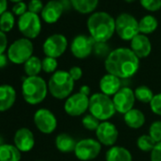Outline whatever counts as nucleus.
Masks as SVG:
<instances>
[{
    "label": "nucleus",
    "instance_id": "4468645a",
    "mask_svg": "<svg viewBox=\"0 0 161 161\" xmlns=\"http://www.w3.org/2000/svg\"><path fill=\"white\" fill-rule=\"evenodd\" d=\"M36 128L43 134L48 135L53 133L57 128V119L55 115L48 109H38L33 117Z\"/></svg>",
    "mask_w": 161,
    "mask_h": 161
},
{
    "label": "nucleus",
    "instance_id": "c03bdc74",
    "mask_svg": "<svg viewBox=\"0 0 161 161\" xmlns=\"http://www.w3.org/2000/svg\"><path fill=\"white\" fill-rule=\"evenodd\" d=\"M7 65V56L4 54L0 55V68H3Z\"/></svg>",
    "mask_w": 161,
    "mask_h": 161
},
{
    "label": "nucleus",
    "instance_id": "79ce46f5",
    "mask_svg": "<svg viewBox=\"0 0 161 161\" xmlns=\"http://www.w3.org/2000/svg\"><path fill=\"white\" fill-rule=\"evenodd\" d=\"M79 92H80V93H82V94H84V95H86V96H87V97H90L91 89H90V87H89L88 86L84 85V86H82L80 87Z\"/></svg>",
    "mask_w": 161,
    "mask_h": 161
},
{
    "label": "nucleus",
    "instance_id": "0eeeda50",
    "mask_svg": "<svg viewBox=\"0 0 161 161\" xmlns=\"http://www.w3.org/2000/svg\"><path fill=\"white\" fill-rule=\"evenodd\" d=\"M33 53V45L28 38H20L14 41L8 49V58L16 64H25Z\"/></svg>",
    "mask_w": 161,
    "mask_h": 161
},
{
    "label": "nucleus",
    "instance_id": "5701e85b",
    "mask_svg": "<svg viewBox=\"0 0 161 161\" xmlns=\"http://www.w3.org/2000/svg\"><path fill=\"white\" fill-rule=\"evenodd\" d=\"M76 144L77 141L75 140V138L66 133H62L58 135L55 138V146L57 150L63 153H74Z\"/></svg>",
    "mask_w": 161,
    "mask_h": 161
},
{
    "label": "nucleus",
    "instance_id": "c756f323",
    "mask_svg": "<svg viewBox=\"0 0 161 161\" xmlns=\"http://www.w3.org/2000/svg\"><path fill=\"white\" fill-rule=\"evenodd\" d=\"M156 142L148 135H141L137 140H136V146L137 148L142 152H152V150L154 148Z\"/></svg>",
    "mask_w": 161,
    "mask_h": 161
},
{
    "label": "nucleus",
    "instance_id": "7c9ffc66",
    "mask_svg": "<svg viewBox=\"0 0 161 161\" xmlns=\"http://www.w3.org/2000/svg\"><path fill=\"white\" fill-rule=\"evenodd\" d=\"M101 122L102 121H100L97 118H95L90 113L87 114V115H86V116H84V118L82 119L83 126L86 130H88V131H95L96 132V130L98 129V127H99V125H100Z\"/></svg>",
    "mask_w": 161,
    "mask_h": 161
},
{
    "label": "nucleus",
    "instance_id": "a211bd4d",
    "mask_svg": "<svg viewBox=\"0 0 161 161\" xmlns=\"http://www.w3.org/2000/svg\"><path fill=\"white\" fill-rule=\"evenodd\" d=\"M130 48L139 59H143L151 54L152 44L147 35L139 33L131 40Z\"/></svg>",
    "mask_w": 161,
    "mask_h": 161
},
{
    "label": "nucleus",
    "instance_id": "a878e982",
    "mask_svg": "<svg viewBox=\"0 0 161 161\" xmlns=\"http://www.w3.org/2000/svg\"><path fill=\"white\" fill-rule=\"evenodd\" d=\"M158 27V21L157 19L151 15L147 14L143 16L139 21H138V28H139V33L147 35L153 33Z\"/></svg>",
    "mask_w": 161,
    "mask_h": 161
},
{
    "label": "nucleus",
    "instance_id": "39448f33",
    "mask_svg": "<svg viewBox=\"0 0 161 161\" xmlns=\"http://www.w3.org/2000/svg\"><path fill=\"white\" fill-rule=\"evenodd\" d=\"M88 111L100 121H107L117 112L113 100L102 92L94 93L89 97Z\"/></svg>",
    "mask_w": 161,
    "mask_h": 161
},
{
    "label": "nucleus",
    "instance_id": "473e14b6",
    "mask_svg": "<svg viewBox=\"0 0 161 161\" xmlns=\"http://www.w3.org/2000/svg\"><path fill=\"white\" fill-rule=\"evenodd\" d=\"M149 136L156 143L161 142V120H155L150 125Z\"/></svg>",
    "mask_w": 161,
    "mask_h": 161
},
{
    "label": "nucleus",
    "instance_id": "8fccbe9b",
    "mask_svg": "<svg viewBox=\"0 0 161 161\" xmlns=\"http://www.w3.org/2000/svg\"><path fill=\"white\" fill-rule=\"evenodd\" d=\"M59 1H60V0H59ZM62 1H64V0H62Z\"/></svg>",
    "mask_w": 161,
    "mask_h": 161
},
{
    "label": "nucleus",
    "instance_id": "de8ad7c7",
    "mask_svg": "<svg viewBox=\"0 0 161 161\" xmlns=\"http://www.w3.org/2000/svg\"><path fill=\"white\" fill-rule=\"evenodd\" d=\"M2 144H3V143H2V139H1V138H0V146H1Z\"/></svg>",
    "mask_w": 161,
    "mask_h": 161
},
{
    "label": "nucleus",
    "instance_id": "37998d69",
    "mask_svg": "<svg viewBox=\"0 0 161 161\" xmlns=\"http://www.w3.org/2000/svg\"><path fill=\"white\" fill-rule=\"evenodd\" d=\"M7 7H8L7 0H0V15L7 11Z\"/></svg>",
    "mask_w": 161,
    "mask_h": 161
},
{
    "label": "nucleus",
    "instance_id": "a19ab883",
    "mask_svg": "<svg viewBox=\"0 0 161 161\" xmlns=\"http://www.w3.org/2000/svg\"><path fill=\"white\" fill-rule=\"evenodd\" d=\"M8 46V39L7 36L5 34V32H3L2 31H0V55L4 54L6 48Z\"/></svg>",
    "mask_w": 161,
    "mask_h": 161
},
{
    "label": "nucleus",
    "instance_id": "cd10ccee",
    "mask_svg": "<svg viewBox=\"0 0 161 161\" xmlns=\"http://www.w3.org/2000/svg\"><path fill=\"white\" fill-rule=\"evenodd\" d=\"M134 93H135V97H136V101H138L142 103H149V104L154 96L152 89L146 86H140L136 87L134 90Z\"/></svg>",
    "mask_w": 161,
    "mask_h": 161
},
{
    "label": "nucleus",
    "instance_id": "ddd939ff",
    "mask_svg": "<svg viewBox=\"0 0 161 161\" xmlns=\"http://www.w3.org/2000/svg\"><path fill=\"white\" fill-rule=\"evenodd\" d=\"M112 100H113L116 111L122 115L132 110L136 101L134 90H132L130 87H127V86L121 87L113 96Z\"/></svg>",
    "mask_w": 161,
    "mask_h": 161
},
{
    "label": "nucleus",
    "instance_id": "6ab92c4d",
    "mask_svg": "<svg viewBox=\"0 0 161 161\" xmlns=\"http://www.w3.org/2000/svg\"><path fill=\"white\" fill-rule=\"evenodd\" d=\"M100 90L103 94L106 96H114L122 86H121V80L117 76L106 73L100 80Z\"/></svg>",
    "mask_w": 161,
    "mask_h": 161
},
{
    "label": "nucleus",
    "instance_id": "7ed1b4c3",
    "mask_svg": "<svg viewBox=\"0 0 161 161\" xmlns=\"http://www.w3.org/2000/svg\"><path fill=\"white\" fill-rule=\"evenodd\" d=\"M74 84L75 80L68 71L57 70L48 80V92L57 100H66L74 90Z\"/></svg>",
    "mask_w": 161,
    "mask_h": 161
},
{
    "label": "nucleus",
    "instance_id": "bb28decb",
    "mask_svg": "<svg viewBox=\"0 0 161 161\" xmlns=\"http://www.w3.org/2000/svg\"><path fill=\"white\" fill-rule=\"evenodd\" d=\"M24 69L25 73L28 75V77H34L38 76L42 69V61L36 57L32 56L31 57L25 64H24Z\"/></svg>",
    "mask_w": 161,
    "mask_h": 161
},
{
    "label": "nucleus",
    "instance_id": "58836bf2",
    "mask_svg": "<svg viewBox=\"0 0 161 161\" xmlns=\"http://www.w3.org/2000/svg\"><path fill=\"white\" fill-rule=\"evenodd\" d=\"M151 161H161V142L155 144L150 154Z\"/></svg>",
    "mask_w": 161,
    "mask_h": 161
},
{
    "label": "nucleus",
    "instance_id": "412c9836",
    "mask_svg": "<svg viewBox=\"0 0 161 161\" xmlns=\"http://www.w3.org/2000/svg\"><path fill=\"white\" fill-rule=\"evenodd\" d=\"M106 161H133L131 152L121 146H112L105 153Z\"/></svg>",
    "mask_w": 161,
    "mask_h": 161
},
{
    "label": "nucleus",
    "instance_id": "ea45409f",
    "mask_svg": "<svg viewBox=\"0 0 161 161\" xmlns=\"http://www.w3.org/2000/svg\"><path fill=\"white\" fill-rule=\"evenodd\" d=\"M69 74H70V76H71V78L75 80H80V78L83 77V70H82V68H80V66H72L70 69H69Z\"/></svg>",
    "mask_w": 161,
    "mask_h": 161
},
{
    "label": "nucleus",
    "instance_id": "2eb2a0df",
    "mask_svg": "<svg viewBox=\"0 0 161 161\" xmlns=\"http://www.w3.org/2000/svg\"><path fill=\"white\" fill-rule=\"evenodd\" d=\"M97 140L104 146L112 147L116 144L119 137V131L116 125L110 121H102L96 130Z\"/></svg>",
    "mask_w": 161,
    "mask_h": 161
},
{
    "label": "nucleus",
    "instance_id": "f257e3e1",
    "mask_svg": "<svg viewBox=\"0 0 161 161\" xmlns=\"http://www.w3.org/2000/svg\"><path fill=\"white\" fill-rule=\"evenodd\" d=\"M139 58L128 47H118L110 52L104 61L107 73L120 80L132 78L139 68Z\"/></svg>",
    "mask_w": 161,
    "mask_h": 161
},
{
    "label": "nucleus",
    "instance_id": "4be33fe9",
    "mask_svg": "<svg viewBox=\"0 0 161 161\" xmlns=\"http://www.w3.org/2000/svg\"><path fill=\"white\" fill-rule=\"evenodd\" d=\"M123 120L129 128L139 129L145 124L146 118L142 111L133 108L132 110L123 115Z\"/></svg>",
    "mask_w": 161,
    "mask_h": 161
},
{
    "label": "nucleus",
    "instance_id": "6e6552de",
    "mask_svg": "<svg viewBox=\"0 0 161 161\" xmlns=\"http://www.w3.org/2000/svg\"><path fill=\"white\" fill-rule=\"evenodd\" d=\"M102 144L94 138H83L77 141L74 154L80 161H90L98 157Z\"/></svg>",
    "mask_w": 161,
    "mask_h": 161
},
{
    "label": "nucleus",
    "instance_id": "2f4dec72",
    "mask_svg": "<svg viewBox=\"0 0 161 161\" xmlns=\"http://www.w3.org/2000/svg\"><path fill=\"white\" fill-rule=\"evenodd\" d=\"M57 67H58L57 59L46 56L42 60V69L46 73H52L53 74L54 72L57 71Z\"/></svg>",
    "mask_w": 161,
    "mask_h": 161
},
{
    "label": "nucleus",
    "instance_id": "f3484780",
    "mask_svg": "<svg viewBox=\"0 0 161 161\" xmlns=\"http://www.w3.org/2000/svg\"><path fill=\"white\" fill-rule=\"evenodd\" d=\"M63 12L64 7L59 0H50L44 6V9L41 13V17L46 23L53 24L60 19Z\"/></svg>",
    "mask_w": 161,
    "mask_h": 161
},
{
    "label": "nucleus",
    "instance_id": "423d86ee",
    "mask_svg": "<svg viewBox=\"0 0 161 161\" xmlns=\"http://www.w3.org/2000/svg\"><path fill=\"white\" fill-rule=\"evenodd\" d=\"M116 32L124 41H131L139 34L138 21L130 14L122 13L115 19Z\"/></svg>",
    "mask_w": 161,
    "mask_h": 161
},
{
    "label": "nucleus",
    "instance_id": "1a4fd4ad",
    "mask_svg": "<svg viewBox=\"0 0 161 161\" xmlns=\"http://www.w3.org/2000/svg\"><path fill=\"white\" fill-rule=\"evenodd\" d=\"M18 29L20 32L28 39L36 38L42 29L41 20L38 14L27 12L25 14L19 17L18 19Z\"/></svg>",
    "mask_w": 161,
    "mask_h": 161
},
{
    "label": "nucleus",
    "instance_id": "9d476101",
    "mask_svg": "<svg viewBox=\"0 0 161 161\" xmlns=\"http://www.w3.org/2000/svg\"><path fill=\"white\" fill-rule=\"evenodd\" d=\"M89 108V97L82 93L71 94L64 102V109L70 117H80Z\"/></svg>",
    "mask_w": 161,
    "mask_h": 161
},
{
    "label": "nucleus",
    "instance_id": "aec40b11",
    "mask_svg": "<svg viewBox=\"0 0 161 161\" xmlns=\"http://www.w3.org/2000/svg\"><path fill=\"white\" fill-rule=\"evenodd\" d=\"M16 100L15 89L9 85L0 86V112H4L13 107Z\"/></svg>",
    "mask_w": 161,
    "mask_h": 161
},
{
    "label": "nucleus",
    "instance_id": "393cba45",
    "mask_svg": "<svg viewBox=\"0 0 161 161\" xmlns=\"http://www.w3.org/2000/svg\"><path fill=\"white\" fill-rule=\"evenodd\" d=\"M21 152L14 145L2 144L0 146V161H20Z\"/></svg>",
    "mask_w": 161,
    "mask_h": 161
},
{
    "label": "nucleus",
    "instance_id": "c85d7f7f",
    "mask_svg": "<svg viewBox=\"0 0 161 161\" xmlns=\"http://www.w3.org/2000/svg\"><path fill=\"white\" fill-rule=\"evenodd\" d=\"M14 27V17L13 13L6 11L0 15V31L3 32L11 31Z\"/></svg>",
    "mask_w": 161,
    "mask_h": 161
},
{
    "label": "nucleus",
    "instance_id": "49530a36",
    "mask_svg": "<svg viewBox=\"0 0 161 161\" xmlns=\"http://www.w3.org/2000/svg\"><path fill=\"white\" fill-rule=\"evenodd\" d=\"M124 1H126V2H128V3H132V2L136 1V0H124Z\"/></svg>",
    "mask_w": 161,
    "mask_h": 161
},
{
    "label": "nucleus",
    "instance_id": "b1692460",
    "mask_svg": "<svg viewBox=\"0 0 161 161\" xmlns=\"http://www.w3.org/2000/svg\"><path fill=\"white\" fill-rule=\"evenodd\" d=\"M72 7L80 14H92L98 4L99 0H70Z\"/></svg>",
    "mask_w": 161,
    "mask_h": 161
},
{
    "label": "nucleus",
    "instance_id": "dca6fc26",
    "mask_svg": "<svg viewBox=\"0 0 161 161\" xmlns=\"http://www.w3.org/2000/svg\"><path fill=\"white\" fill-rule=\"evenodd\" d=\"M14 146L23 153L30 152L35 145V138L33 133L29 128H20L14 135Z\"/></svg>",
    "mask_w": 161,
    "mask_h": 161
},
{
    "label": "nucleus",
    "instance_id": "4c0bfd02",
    "mask_svg": "<svg viewBox=\"0 0 161 161\" xmlns=\"http://www.w3.org/2000/svg\"><path fill=\"white\" fill-rule=\"evenodd\" d=\"M28 5L25 2H19L16 3L14 7H13V13L16 15H18L19 17L22 16L23 14H25L28 11Z\"/></svg>",
    "mask_w": 161,
    "mask_h": 161
},
{
    "label": "nucleus",
    "instance_id": "9b49d317",
    "mask_svg": "<svg viewBox=\"0 0 161 161\" xmlns=\"http://www.w3.org/2000/svg\"><path fill=\"white\" fill-rule=\"evenodd\" d=\"M67 46L68 42L66 37L63 34L55 33L46 39L43 45V50L46 56L57 59L65 52Z\"/></svg>",
    "mask_w": 161,
    "mask_h": 161
},
{
    "label": "nucleus",
    "instance_id": "c9c22d12",
    "mask_svg": "<svg viewBox=\"0 0 161 161\" xmlns=\"http://www.w3.org/2000/svg\"><path fill=\"white\" fill-rule=\"evenodd\" d=\"M150 108L153 114L161 117V92L153 96L150 103Z\"/></svg>",
    "mask_w": 161,
    "mask_h": 161
},
{
    "label": "nucleus",
    "instance_id": "e433bc0d",
    "mask_svg": "<svg viewBox=\"0 0 161 161\" xmlns=\"http://www.w3.org/2000/svg\"><path fill=\"white\" fill-rule=\"evenodd\" d=\"M44 4L41 0H30V2L28 4V11L38 14L39 13L41 14L43 9H44Z\"/></svg>",
    "mask_w": 161,
    "mask_h": 161
},
{
    "label": "nucleus",
    "instance_id": "a18cd8bd",
    "mask_svg": "<svg viewBox=\"0 0 161 161\" xmlns=\"http://www.w3.org/2000/svg\"><path fill=\"white\" fill-rule=\"evenodd\" d=\"M10 1H12V2H14V3H19V2H22L23 0H10Z\"/></svg>",
    "mask_w": 161,
    "mask_h": 161
},
{
    "label": "nucleus",
    "instance_id": "72a5a7b5",
    "mask_svg": "<svg viewBox=\"0 0 161 161\" xmlns=\"http://www.w3.org/2000/svg\"><path fill=\"white\" fill-rule=\"evenodd\" d=\"M94 53L96 54V56L101 57V58H107V56L110 54V52L112 50H110L109 47L106 45V43H96L94 45V48H93Z\"/></svg>",
    "mask_w": 161,
    "mask_h": 161
},
{
    "label": "nucleus",
    "instance_id": "f8f14e48",
    "mask_svg": "<svg viewBox=\"0 0 161 161\" xmlns=\"http://www.w3.org/2000/svg\"><path fill=\"white\" fill-rule=\"evenodd\" d=\"M95 41L87 35L80 34L73 38L70 44L72 55L77 59H86L93 52Z\"/></svg>",
    "mask_w": 161,
    "mask_h": 161
},
{
    "label": "nucleus",
    "instance_id": "f704fd0d",
    "mask_svg": "<svg viewBox=\"0 0 161 161\" xmlns=\"http://www.w3.org/2000/svg\"><path fill=\"white\" fill-rule=\"evenodd\" d=\"M140 5L149 12H156L161 9V0H139Z\"/></svg>",
    "mask_w": 161,
    "mask_h": 161
},
{
    "label": "nucleus",
    "instance_id": "f03ea898",
    "mask_svg": "<svg viewBox=\"0 0 161 161\" xmlns=\"http://www.w3.org/2000/svg\"><path fill=\"white\" fill-rule=\"evenodd\" d=\"M87 29L96 43H106L116 31L115 19L105 12L93 13L87 20Z\"/></svg>",
    "mask_w": 161,
    "mask_h": 161
},
{
    "label": "nucleus",
    "instance_id": "20e7f679",
    "mask_svg": "<svg viewBox=\"0 0 161 161\" xmlns=\"http://www.w3.org/2000/svg\"><path fill=\"white\" fill-rule=\"evenodd\" d=\"M48 87L46 80L39 77H27L22 85V95L24 100L31 105L41 103L47 97Z\"/></svg>",
    "mask_w": 161,
    "mask_h": 161
},
{
    "label": "nucleus",
    "instance_id": "09e8293b",
    "mask_svg": "<svg viewBox=\"0 0 161 161\" xmlns=\"http://www.w3.org/2000/svg\"><path fill=\"white\" fill-rule=\"evenodd\" d=\"M39 161H45V160H39Z\"/></svg>",
    "mask_w": 161,
    "mask_h": 161
}]
</instances>
